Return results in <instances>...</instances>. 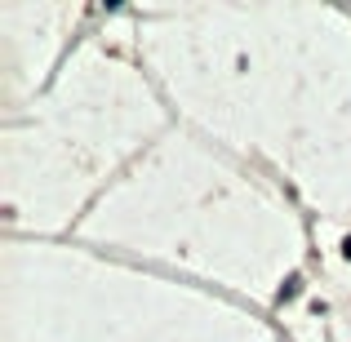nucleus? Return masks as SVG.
Here are the masks:
<instances>
[{
    "label": "nucleus",
    "instance_id": "obj_1",
    "mask_svg": "<svg viewBox=\"0 0 351 342\" xmlns=\"http://www.w3.org/2000/svg\"><path fill=\"white\" fill-rule=\"evenodd\" d=\"M298 289H302V280H298V276H289V280H285V289H280V302L285 298H298Z\"/></svg>",
    "mask_w": 351,
    "mask_h": 342
},
{
    "label": "nucleus",
    "instance_id": "obj_2",
    "mask_svg": "<svg viewBox=\"0 0 351 342\" xmlns=\"http://www.w3.org/2000/svg\"><path fill=\"white\" fill-rule=\"evenodd\" d=\"M343 258H347V262H351V236L343 240Z\"/></svg>",
    "mask_w": 351,
    "mask_h": 342
}]
</instances>
